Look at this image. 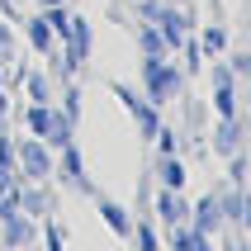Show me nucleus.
Listing matches in <instances>:
<instances>
[{"label":"nucleus","instance_id":"7","mask_svg":"<svg viewBox=\"0 0 251 251\" xmlns=\"http://www.w3.org/2000/svg\"><path fill=\"white\" fill-rule=\"evenodd\" d=\"M100 213H104V223H109L114 232H119V237H128V213L119 209L114 199H104V204H100Z\"/></svg>","mask_w":251,"mask_h":251},{"label":"nucleus","instance_id":"19","mask_svg":"<svg viewBox=\"0 0 251 251\" xmlns=\"http://www.w3.org/2000/svg\"><path fill=\"white\" fill-rule=\"evenodd\" d=\"M0 85H5V76H0Z\"/></svg>","mask_w":251,"mask_h":251},{"label":"nucleus","instance_id":"8","mask_svg":"<svg viewBox=\"0 0 251 251\" xmlns=\"http://www.w3.org/2000/svg\"><path fill=\"white\" fill-rule=\"evenodd\" d=\"M156 209H161V218H166L171 227H176V223H180V218H185V204H180V199H176V195H161V204H156Z\"/></svg>","mask_w":251,"mask_h":251},{"label":"nucleus","instance_id":"4","mask_svg":"<svg viewBox=\"0 0 251 251\" xmlns=\"http://www.w3.org/2000/svg\"><path fill=\"white\" fill-rule=\"evenodd\" d=\"M24 124H28V133H33V138H48V133H52V124H57V109L33 100V104L24 109Z\"/></svg>","mask_w":251,"mask_h":251},{"label":"nucleus","instance_id":"2","mask_svg":"<svg viewBox=\"0 0 251 251\" xmlns=\"http://www.w3.org/2000/svg\"><path fill=\"white\" fill-rule=\"evenodd\" d=\"M38 242V223L28 213H10L0 218V247H33Z\"/></svg>","mask_w":251,"mask_h":251},{"label":"nucleus","instance_id":"12","mask_svg":"<svg viewBox=\"0 0 251 251\" xmlns=\"http://www.w3.org/2000/svg\"><path fill=\"white\" fill-rule=\"evenodd\" d=\"M161 24H166V38H171V43H180V28H185V19H180V14H176V10H166V19H161Z\"/></svg>","mask_w":251,"mask_h":251},{"label":"nucleus","instance_id":"11","mask_svg":"<svg viewBox=\"0 0 251 251\" xmlns=\"http://www.w3.org/2000/svg\"><path fill=\"white\" fill-rule=\"evenodd\" d=\"M199 223H204V227H213V223H218V199H204V204H199Z\"/></svg>","mask_w":251,"mask_h":251},{"label":"nucleus","instance_id":"1","mask_svg":"<svg viewBox=\"0 0 251 251\" xmlns=\"http://www.w3.org/2000/svg\"><path fill=\"white\" fill-rule=\"evenodd\" d=\"M14 171H19V180H48L52 176V147L43 138H19L14 142Z\"/></svg>","mask_w":251,"mask_h":251},{"label":"nucleus","instance_id":"18","mask_svg":"<svg viewBox=\"0 0 251 251\" xmlns=\"http://www.w3.org/2000/svg\"><path fill=\"white\" fill-rule=\"evenodd\" d=\"M43 5H62V0H43Z\"/></svg>","mask_w":251,"mask_h":251},{"label":"nucleus","instance_id":"3","mask_svg":"<svg viewBox=\"0 0 251 251\" xmlns=\"http://www.w3.org/2000/svg\"><path fill=\"white\" fill-rule=\"evenodd\" d=\"M142 76H147V90H152V100H166L171 90H176V81H180L171 67H161V57H147V62H142Z\"/></svg>","mask_w":251,"mask_h":251},{"label":"nucleus","instance_id":"5","mask_svg":"<svg viewBox=\"0 0 251 251\" xmlns=\"http://www.w3.org/2000/svg\"><path fill=\"white\" fill-rule=\"evenodd\" d=\"M28 43H33V52H52V43H57V33H52V24H48V19H43V14H33V19H28Z\"/></svg>","mask_w":251,"mask_h":251},{"label":"nucleus","instance_id":"13","mask_svg":"<svg viewBox=\"0 0 251 251\" xmlns=\"http://www.w3.org/2000/svg\"><path fill=\"white\" fill-rule=\"evenodd\" d=\"M0 171H14V142L0 138Z\"/></svg>","mask_w":251,"mask_h":251},{"label":"nucleus","instance_id":"6","mask_svg":"<svg viewBox=\"0 0 251 251\" xmlns=\"http://www.w3.org/2000/svg\"><path fill=\"white\" fill-rule=\"evenodd\" d=\"M24 85H28V100H38V104H52V85H48V76H43V71H28Z\"/></svg>","mask_w":251,"mask_h":251},{"label":"nucleus","instance_id":"14","mask_svg":"<svg viewBox=\"0 0 251 251\" xmlns=\"http://www.w3.org/2000/svg\"><path fill=\"white\" fill-rule=\"evenodd\" d=\"M43 237H48V247H62V242H67V232H62L57 223H48V227H43Z\"/></svg>","mask_w":251,"mask_h":251},{"label":"nucleus","instance_id":"16","mask_svg":"<svg viewBox=\"0 0 251 251\" xmlns=\"http://www.w3.org/2000/svg\"><path fill=\"white\" fill-rule=\"evenodd\" d=\"M204 48L218 52V48H223V28H209V33H204Z\"/></svg>","mask_w":251,"mask_h":251},{"label":"nucleus","instance_id":"15","mask_svg":"<svg viewBox=\"0 0 251 251\" xmlns=\"http://www.w3.org/2000/svg\"><path fill=\"white\" fill-rule=\"evenodd\" d=\"M142 48H147V52H161V33H152V28H142Z\"/></svg>","mask_w":251,"mask_h":251},{"label":"nucleus","instance_id":"17","mask_svg":"<svg viewBox=\"0 0 251 251\" xmlns=\"http://www.w3.org/2000/svg\"><path fill=\"white\" fill-rule=\"evenodd\" d=\"M10 119V95H5V85H0V124Z\"/></svg>","mask_w":251,"mask_h":251},{"label":"nucleus","instance_id":"9","mask_svg":"<svg viewBox=\"0 0 251 251\" xmlns=\"http://www.w3.org/2000/svg\"><path fill=\"white\" fill-rule=\"evenodd\" d=\"M14 57V33H10V24H5V14H0V67Z\"/></svg>","mask_w":251,"mask_h":251},{"label":"nucleus","instance_id":"10","mask_svg":"<svg viewBox=\"0 0 251 251\" xmlns=\"http://www.w3.org/2000/svg\"><path fill=\"white\" fill-rule=\"evenodd\" d=\"M161 176H166L171 190H180V185H185V166H180V161H166V166H161Z\"/></svg>","mask_w":251,"mask_h":251}]
</instances>
